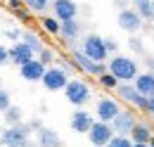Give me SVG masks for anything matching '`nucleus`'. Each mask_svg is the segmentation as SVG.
I'll list each match as a JSON object with an SVG mask.
<instances>
[{
	"label": "nucleus",
	"mask_w": 154,
	"mask_h": 147,
	"mask_svg": "<svg viewBox=\"0 0 154 147\" xmlns=\"http://www.w3.org/2000/svg\"><path fill=\"white\" fill-rule=\"evenodd\" d=\"M128 2H131V0H128Z\"/></svg>",
	"instance_id": "45"
},
{
	"label": "nucleus",
	"mask_w": 154,
	"mask_h": 147,
	"mask_svg": "<svg viewBox=\"0 0 154 147\" xmlns=\"http://www.w3.org/2000/svg\"><path fill=\"white\" fill-rule=\"evenodd\" d=\"M149 147H154V135H152V140H149Z\"/></svg>",
	"instance_id": "41"
},
{
	"label": "nucleus",
	"mask_w": 154,
	"mask_h": 147,
	"mask_svg": "<svg viewBox=\"0 0 154 147\" xmlns=\"http://www.w3.org/2000/svg\"><path fill=\"white\" fill-rule=\"evenodd\" d=\"M7 62H10V52L5 45H0V64H7Z\"/></svg>",
	"instance_id": "35"
},
{
	"label": "nucleus",
	"mask_w": 154,
	"mask_h": 147,
	"mask_svg": "<svg viewBox=\"0 0 154 147\" xmlns=\"http://www.w3.org/2000/svg\"><path fill=\"white\" fill-rule=\"evenodd\" d=\"M55 67H57V69H62V71L66 74L69 78H74V71H76V67L71 64V59H69L66 55H57V59H55Z\"/></svg>",
	"instance_id": "26"
},
{
	"label": "nucleus",
	"mask_w": 154,
	"mask_h": 147,
	"mask_svg": "<svg viewBox=\"0 0 154 147\" xmlns=\"http://www.w3.org/2000/svg\"><path fill=\"white\" fill-rule=\"evenodd\" d=\"M133 86L142 97H152L154 95V74H149V71L137 74V78L133 81Z\"/></svg>",
	"instance_id": "19"
},
{
	"label": "nucleus",
	"mask_w": 154,
	"mask_h": 147,
	"mask_svg": "<svg viewBox=\"0 0 154 147\" xmlns=\"http://www.w3.org/2000/svg\"><path fill=\"white\" fill-rule=\"evenodd\" d=\"M133 147H149V145H133Z\"/></svg>",
	"instance_id": "42"
},
{
	"label": "nucleus",
	"mask_w": 154,
	"mask_h": 147,
	"mask_svg": "<svg viewBox=\"0 0 154 147\" xmlns=\"http://www.w3.org/2000/svg\"><path fill=\"white\" fill-rule=\"evenodd\" d=\"M116 100L119 102H126L131 109H140V111H145V105H147V97H142L140 92L135 90V86L133 83H119L116 86Z\"/></svg>",
	"instance_id": "6"
},
{
	"label": "nucleus",
	"mask_w": 154,
	"mask_h": 147,
	"mask_svg": "<svg viewBox=\"0 0 154 147\" xmlns=\"http://www.w3.org/2000/svg\"><path fill=\"white\" fill-rule=\"evenodd\" d=\"M21 43L33 52V55H40V50L45 48V43H43V38L36 33V31H31V29H24L21 31Z\"/></svg>",
	"instance_id": "20"
},
{
	"label": "nucleus",
	"mask_w": 154,
	"mask_h": 147,
	"mask_svg": "<svg viewBox=\"0 0 154 147\" xmlns=\"http://www.w3.org/2000/svg\"><path fill=\"white\" fill-rule=\"evenodd\" d=\"M119 111H121V102L116 97H112V95H104V97L97 100V105H95V121L112 124Z\"/></svg>",
	"instance_id": "7"
},
{
	"label": "nucleus",
	"mask_w": 154,
	"mask_h": 147,
	"mask_svg": "<svg viewBox=\"0 0 154 147\" xmlns=\"http://www.w3.org/2000/svg\"><path fill=\"white\" fill-rule=\"evenodd\" d=\"M14 17L21 19V21H29V10L24 7V10H19V12H14Z\"/></svg>",
	"instance_id": "38"
},
{
	"label": "nucleus",
	"mask_w": 154,
	"mask_h": 147,
	"mask_svg": "<svg viewBox=\"0 0 154 147\" xmlns=\"http://www.w3.org/2000/svg\"><path fill=\"white\" fill-rule=\"evenodd\" d=\"M62 92H64L66 102L74 105L76 109H83V107L90 102V97H93V88H90V83L83 81V78H71Z\"/></svg>",
	"instance_id": "2"
},
{
	"label": "nucleus",
	"mask_w": 154,
	"mask_h": 147,
	"mask_svg": "<svg viewBox=\"0 0 154 147\" xmlns=\"http://www.w3.org/2000/svg\"><path fill=\"white\" fill-rule=\"evenodd\" d=\"M0 145H2V140H0Z\"/></svg>",
	"instance_id": "44"
},
{
	"label": "nucleus",
	"mask_w": 154,
	"mask_h": 147,
	"mask_svg": "<svg viewBox=\"0 0 154 147\" xmlns=\"http://www.w3.org/2000/svg\"><path fill=\"white\" fill-rule=\"evenodd\" d=\"M2 119H5L7 128H12V126H19V124H24V111H21V107L12 105L10 109H7L5 114H2Z\"/></svg>",
	"instance_id": "22"
},
{
	"label": "nucleus",
	"mask_w": 154,
	"mask_h": 147,
	"mask_svg": "<svg viewBox=\"0 0 154 147\" xmlns=\"http://www.w3.org/2000/svg\"><path fill=\"white\" fill-rule=\"evenodd\" d=\"M107 147H133L131 142V138H123V135H114L112 140H109V145Z\"/></svg>",
	"instance_id": "30"
},
{
	"label": "nucleus",
	"mask_w": 154,
	"mask_h": 147,
	"mask_svg": "<svg viewBox=\"0 0 154 147\" xmlns=\"http://www.w3.org/2000/svg\"><path fill=\"white\" fill-rule=\"evenodd\" d=\"M69 59H71V64L76 67V71L85 74V76L100 78L102 74H107V64H97V62H93V59H88V57L83 55L78 48H71V55H69Z\"/></svg>",
	"instance_id": "4"
},
{
	"label": "nucleus",
	"mask_w": 154,
	"mask_h": 147,
	"mask_svg": "<svg viewBox=\"0 0 154 147\" xmlns=\"http://www.w3.org/2000/svg\"><path fill=\"white\" fill-rule=\"evenodd\" d=\"M107 71L114 76L119 83H133L140 74V67L131 55H114L107 62Z\"/></svg>",
	"instance_id": "1"
},
{
	"label": "nucleus",
	"mask_w": 154,
	"mask_h": 147,
	"mask_svg": "<svg viewBox=\"0 0 154 147\" xmlns=\"http://www.w3.org/2000/svg\"><path fill=\"white\" fill-rule=\"evenodd\" d=\"M5 5H7V10L14 14V12H19L24 10V0H5Z\"/></svg>",
	"instance_id": "32"
},
{
	"label": "nucleus",
	"mask_w": 154,
	"mask_h": 147,
	"mask_svg": "<svg viewBox=\"0 0 154 147\" xmlns=\"http://www.w3.org/2000/svg\"><path fill=\"white\" fill-rule=\"evenodd\" d=\"M131 7L140 14L142 21H154V10H152V0H131Z\"/></svg>",
	"instance_id": "21"
},
{
	"label": "nucleus",
	"mask_w": 154,
	"mask_h": 147,
	"mask_svg": "<svg viewBox=\"0 0 154 147\" xmlns=\"http://www.w3.org/2000/svg\"><path fill=\"white\" fill-rule=\"evenodd\" d=\"M36 59H38L40 64H43V67L48 69V67H55V59H57V52H55L52 48H48V45H45V48L40 50V55H36Z\"/></svg>",
	"instance_id": "25"
},
{
	"label": "nucleus",
	"mask_w": 154,
	"mask_h": 147,
	"mask_svg": "<svg viewBox=\"0 0 154 147\" xmlns=\"http://www.w3.org/2000/svg\"><path fill=\"white\" fill-rule=\"evenodd\" d=\"M38 21H40V29H43L48 36H59V21L52 17V14H43Z\"/></svg>",
	"instance_id": "24"
},
{
	"label": "nucleus",
	"mask_w": 154,
	"mask_h": 147,
	"mask_svg": "<svg viewBox=\"0 0 154 147\" xmlns=\"http://www.w3.org/2000/svg\"><path fill=\"white\" fill-rule=\"evenodd\" d=\"M26 147H38V145H36V142H31V140H29V142H26Z\"/></svg>",
	"instance_id": "40"
},
{
	"label": "nucleus",
	"mask_w": 154,
	"mask_h": 147,
	"mask_svg": "<svg viewBox=\"0 0 154 147\" xmlns=\"http://www.w3.org/2000/svg\"><path fill=\"white\" fill-rule=\"evenodd\" d=\"M78 50L88 57V59L97 62V64H107V62H109V52H107V48H104V38L97 36V33H85Z\"/></svg>",
	"instance_id": "3"
},
{
	"label": "nucleus",
	"mask_w": 154,
	"mask_h": 147,
	"mask_svg": "<svg viewBox=\"0 0 154 147\" xmlns=\"http://www.w3.org/2000/svg\"><path fill=\"white\" fill-rule=\"evenodd\" d=\"M114 5L119 7V12H121V10H126V7H128V0H114Z\"/></svg>",
	"instance_id": "39"
},
{
	"label": "nucleus",
	"mask_w": 154,
	"mask_h": 147,
	"mask_svg": "<svg viewBox=\"0 0 154 147\" xmlns=\"http://www.w3.org/2000/svg\"><path fill=\"white\" fill-rule=\"evenodd\" d=\"M116 21H119V29H121V31H126L128 36H137V33L142 31V26H145V21L140 19V14L135 12L133 7H126V10H121Z\"/></svg>",
	"instance_id": "8"
},
{
	"label": "nucleus",
	"mask_w": 154,
	"mask_h": 147,
	"mask_svg": "<svg viewBox=\"0 0 154 147\" xmlns=\"http://www.w3.org/2000/svg\"><path fill=\"white\" fill-rule=\"evenodd\" d=\"M152 135H154V130L152 126L147 124V121H137L133 126V130H131V142L133 145H149V140H152Z\"/></svg>",
	"instance_id": "16"
},
{
	"label": "nucleus",
	"mask_w": 154,
	"mask_h": 147,
	"mask_svg": "<svg viewBox=\"0 0 154 147\" xmlns=\"http://www.w3.org/2000/svg\"><path fill=\"white\" fill-rule=\"evenodd\" d=\"M104 48H107V52H109L112 57L119 55V43H116L112 36H109V38H104Z\"/></svg>",
	"instance_id": "31"
},
{
	"label": "nucleus",
	"mask_w": 154,
	"mask_h": 147,
	"mask_svg": "<svg viewBox=\"0 0 154 147\" xmlns=\"http://www.w3.org/2000/svg\"><path fill=\"white\" fill-rule=\"evenodd\" d=\"M145 67H147V71H149V74H154V55L145 57Z\"/></svg>",
	"instance_id": "37"
},
{
	"label": "nucleus",
	"mask_w": 154,
	"mask_h": 147,
	"mask_svg": "<svg viewBox=\"0 0 154 147\" xmlns=\"http://www.w3.org/2000/svg\"><path fill=\"white\" fill-rule=\"evenodd\" d=\"M59 38H62L64 45H71V48H74V43L81 38V21H78V19L62 21V24H59Z\"/></svg>",
	"instance_id": "14"
},
{
	"label": "nucleus",
	"mask_w": 154,
	"mask_h": 147,
	"mask_svg": "<svg viewBox=\"0 0 154 147\" xmlns=\"http://www.w3.org/2000/svg\"><path fill=\"white\" fill-rule=\"evenodd\" d=\"M93 124H95V116L88 109H76L71 114V121H69L71 130H74V133H81V135H88V130L93 128Z\"/></svg>",
	"instance_id": "13"
},
{
	"label": "nucleus",
	"mask_w": 154,
	"mask_h": 147,
	"mask_svg": "<svg viewBox=\"0 0 154 147\" xmlns=\"http://www.w3.org/2000/svg\"><path fill=\"white\" fill-rule=\"evenodd\" d=\"M152 10H154V0H152Z\"/></svg>",
	"instance_id": "43"
},
{
	"label": "nucleus",
	"mask_w": 154,
	"mask_h": 147,
	"mask_svg": "<svg viewBox=\"0 0 154 147\" xmlns=\"http://www.w3.org/2000/svg\"><path fill=\"white\" fill-rule=\"evenodd\" d=\"M145 111H147V114H149V116L154 119V95H152V97H147V105H145Z\"/></svg>",
	"instance_id": "36"
},
{
	"label": "nucleus",
	"mask_w": 154,
	"mask_h": 147,
	"mask_svg": "<svg viewBox=\"0 0 154 147\" xmlns=\"http://www.w3.org/2000/svg\"><path fill=\"white\" fill-rule=\"evenodd\" d=\"M128 48L133 50L135 55H145V43H142V38H137V36L128 38Z\"/></svg>",
	"instance_id": "28"
},
{
	"label": "nucleus",
	"mask_w": 154,
	"mask_h": 147,
	"mask_svg": "<svg viewBox=\"0 0 154 147\" xmlns=\"http://www.w3.org/2000/svg\"><path fill=\"white\" fill-rule=\"evenodd\" d=\"M135 124H137L135 111H133V109H121L119 114H116V119L109 124V126H112V130H114V135H123V138H128Z\"/></svg>",
	"instance_id": "10"
},
{
	"label": "nucleus",
	"mask_w": 154,
	"mask_h": 147,
	"mask_svg": "<svg viewBox=\"0 0 154 147\" xmlns=\"http://www.w3.org/2000/svg\"><path fill=\"white\" fill-rule=\"evenodd\" d=\"M97 83H100V86H102L104 90H116V86H119V81H116V78H114V76H112L109 71H107V74H102V76L97 78Z\"/></svg>",
	"instance_id": "27"
},
{
	"label": "nucleus",
	"mask_w": 154,
	"mask_h": 147,
	"mask_svg": "<svg viewBox=\"0 0 154 147\" xmlns=\"http://www.w3.org/2000/svg\"><path fill=\"white\" fill-rule=\"evenodd\" d=\"M52 17L57 19L59 24L62 21H69V19H76L78 14V5L74 0H52Z\"/></svg>",
	"instance_id": "12"
},
{
	"label": "nucleus",
	"mask_w": 154,
	"mask_h": 147,
	"mask_svg": "<svg viewBox=\"0 0 154 147\" xmlns=\"http://www.w3.org/2000/svg\"><path fill=\"white\" fill-rule=\"evenodd\" d=\"M29 128H31V133H38V130L43 128V121H40V119H31V121H29Z\"/></svg>",
	"instance_id": "34"
},
{
	"label": "nucleus",
	"mask_w": 154,
	"mask_h": 147,
	"mask_svg": "<svg viewBox=\"0 0 154 147\" xmlns=\"http://www.w3.org/2000/svg\"><path fill=\"white\" fill-rule=\"evenodd\" d=\"M112 138H114L112 126H109V124H102V121H95L93 128L88 130V142L93 147H107Z\"/></svg>",
	"instance_id": "11"
},
{
	"label": "nucleus",
	"mask_w": 154,
	"mask_h": 147,
	"mask_svg": "<svg viewBox=\"0 0 154 147\" xmlns=\"http://www.w3.org/2000/svg\"><path fill=\"white\" fill-rule=\"evenodd\" d=\"M7 52H10V62L12 64H17V67H24V64H29L31 59H36V55L24 45V43H14L12 48H7Z\"/></svg>",
	"instance_id": "15"
},
{
	"label": "nucleus",
	"mask_w": 154,
	"mask_h": 147,
	"mask_svg": "<svg viewBox=\"0 0 154 147\" xmlns=\"http://www.w3.org/2000/svg\"><path fill=\"white\" fill-rule=\"evenodd\" d=\"M71 78L66 76V74L62 71V69H57V67H48L45 69V76H43V88L45 90H50V92H59V90H64L66 88V83H69Z\"/></svg>",
	"instance_id": "9"
},
{
	"label": "nucleus",
	"mask_w": 154,
	"mask_h": 147,
	"mask_svg": "<svg viewBox=\"0 0 154 147\" xmlns=\"http://www.w3.org/2000/svg\"><path fill=\"white\" fill-rule=\"evenodd\" d=\"M10 107H12V97H10V92L5 90V88H0V114H5Z\"/></svg>",
	"instance_id": "29"
},
{
	"label": "nucleus",
	"mask_w": 154,
	"mask_h": 147,
	"mask_svg": "<svg viewBox=\"0 0 154 147\" xmlns=\"http://www.w3.org/2000/svg\"><path fill=\"white\" fill-rule=\"evenodd\" d=\"M19 74H21L24 81H29V83H38V81H43V76H45V67L40 64L38 59H31L29 64L19 67Z\"/></svg>",
	"instance_id": "17"
},
{
	"label": "nucleus",
	"mask_w": 154,
	"mask_h": 147,
	"mask_svg": "<svg viewBox=\"0 0 154 147\" xmlns=\"http://www.w3.org/2000/svg\"><path fill=\"white\" fill-rule=\"evenodd\" d=\"M50 5H52V0H24V7L29 12H33V14H40V17L48 14Z\"/></svg>",
	"instance_id": "23"
},
{
	"label": "nucleus",
	"mask_w": 154,
	"mask_h": 147,
	"mask_svg": "<svg viewBox=\"0 0 154 147\" xmlns=\"http://www.w3.org/2000/svg\"><path fill=\"white\" fill-rule=\"evenodd\" d=\"M5 36L12 38L14 43H19V40H21V31H19V29H7V31H5Z\"/></svg>",
	"instance_id": "33"
},
{
	"label": "nucleus",
	"mask_w": 154,
	"mask_h": 147,
	"mask_svg": "<svg viewBox=\"0 0 154 147\" xmlns=\"http://www.w3.org/2000/svg\"><path fill=\"white\" fill-rule=\"evenodd\" d=\"M36 145L38 147H62V138H59V133L55 128L43 126V128L36 133Z\"/></svg>",
	"instance_id": "18"
},
{
	"label": "nucleus",
	"mask_w": 154,
	"mask_h": 147,
	"mask_svg": "<svg viewBox=\"0 0 154 147\" xmlns=\"http://www.w3.org/2000/svg\"><path fill=\"white\" fill-rule=\"evenodd\" d=\"M31 128H29V124L24 121L19 126H12V128H5L0 133V140H2V145L5 147H26V142L31 140Z\"/></svg>",
	"instance_id": "5"
}]
</instances>
